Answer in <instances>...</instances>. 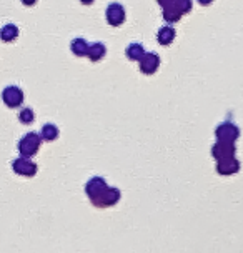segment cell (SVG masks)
<instances>
[{
  "instance_id": "d6986e66",
  "label": "cell",
  "mask_w": 243,
  "mask_h": 253,
  "mask_svg": "<svg viewBox=\"0 0 243 253\" xmlns=\"http://www.w3.org/2000/svg\"><path fill=\"white\" fill-rule=\"evenodd\" d=\"M175 7L178 8V12L182 13V15H185L193 8V3L192 0H175Z\"/></svg>"
},
{
  "instance_id": "7c38bea8",
  "label": "cell",
  "mask_w": 243,
  "mask_h": 253,
  "mask_svg": "<svg viewBox=\"0 0 243 253\" xmlns=\"http://www.w3.org/2000/svg\"><path fill=\"white\" fill-rule=\"evenodd\" d=\"M175 35H177V32L172 25H163L157 34V40L160 45H170L175 40Z\"/></svg>"
},
{
  "instance_id": "9c48e42d",
  "label": "cell",
  "mask_w": 243,
  "mask_h": 253,
  "mask_svg": "<svg viewBox=\"0 0 243 253\" xmlns=\"http://www.w3.org/2000/svg\"><path fill=\"white\" fill-rule=\"evenodd\" d=\"M12 167L17 173L25 175V177H32V175H35V171H37V165H35L30 158H24V157L17 158L12 164Z\"/></svg>"
},
{
  "instance_id": "52a82bcc",
  "label": "cell",
  "mask_w": 243,
  "mask_h": 253,
  "mask_svg": "<svg viewBox=\"0 0 243 253\" xmlns=\"http://www.w3.org/2000/svg\"><path fill=\"white\" fill-rule=\"evenodd\" d=\"M2 98L7 107L15 108L22 105V102H24V92L19 87H15V85H10V87H7L2 92Z\"/></svg>"
},
{
  "instance_id": "8992f818",
  "label": "cell",
  "mask_w": 243,
  "mask_h": 253,
  "mask_svg": "<svg viewBox=\"0 0 243 253\" xmlns=\"http://www.w3.org/2000/svg\"><path fill=\"white\" fill-rule=\"evenodd\" d=\"M138 65H140V70L143 72L145 75H152L159 70L160 67V57L159 53L155 52H145L140 60H138Z\"/></svg>"
},
{
  "instance_id": "e0dca14e",
  "label": "cell",
  "mask_w": 243,
  "mask_h": 253,
  "mask_svg": "<svg viewBox=\"0 0 243 253\" xmlns=\"http://www.w3.org/2000/svg\"><path fill=\"white\" fill-rule=\"evenodd\" d=\"M58 137V128L53 124H45L42 126V132H40V138L47 140V142H52Z\"/></svg>"
},
{
  "instance_id": "603a6c76",
  "label": "cell",
  "mask_w": 243,
  "mask_h": 253,
  "mask_svg": "<svg viewBox=\"0 0 243 253\" xmlns=\"http://www.w3.org/2000/svg\"><path fill=\"white\" fill-rule=\"evenodd\" d=\"M80 2H82L83 5H92V3L95 2V0H80Z\"/></svg>"
},
{
  "instance_id": "6da1fadb",
  "label": "cell",
  "mask_w": 243,
  "mask_h": 253,
  "mask_svg": "<svg viewBox=\"0 0 243 253\" xmlns=\"http://www.w3.org/2000/svg\"><path fill=\"white\" fill-rule=\"evenodd\" d=\"M215 137H217V142L235 143L240 138V128L235 124H232V122H222L215 128Z\"/></svg>"
},
{
  "instance_id": "8fae6325",
  "label": "cell",
  "mask_w": 243,
  "mask_h": 253,
  "mask_svg": "<svg viewBox=\"0 0 243 253\" xmlns=\"http://www.w3.org/2000/svg\"><path fill=\"white\" fill-rule=\"evenodd\" d=\"M107 53V47L105 43L102 42H95V43H90L88 45V50H87V57L90 58L92 62H98L105 57Z\"/></svg>"
},
{
  "instance_id": "9a60e30c",
  "label": "cell",
  "mask_w": 243,
  "mask_h": 253,
  "mask_svg": "<svg viewBox=\"0 0 243 253\" xmlns=\"http://www.w3.org/2000/svg\"><path fill=\"white\" fill-rule=\"evenodd\" d=\"M143 55H145V48H143L142 43L133 42V43H130L127 47V57L130 58V60L138 62Z\"/></svg>"
},
{
  "instance_id": "7402d4cb",
  "label": "cell",
  "mask_w": 243,
  "mask_h": 253,
  "mask_svg": "<svg viewBox=\"0 0 243 253\" xmlns=\"http://www.w3.org/2000/svg\"><path fill=\"white\" fill-rule=\"evenodd\" d=\"M35 2H37V0H22V3H24V5H34Z\"/></svg>"
},
{
  "instance_id": "ffe728a7",
  "label": "cell",
  "mask_w": 243,
  "mask_h": 253,
  "mask_svg": "<svg viewBox=\"0 0 243 253\" xmlns=\"http://www.w3.org/2000/svg\"><path fill=\"white\" fill-rule=\"evenodd\" d=\"M157 2L160 3V7L163 8V7H166V5H170V3H173L175 0H157Z\"/></svg>"
},
{
  "instance_id": "5b68a950",
  "label": "cell",
  "mask_w": 243,
  "mask_h": 253,
  "mask_svg": "<svg viewBox=\"0 0 243 253\" xmlns=\"http://www.w3.org/2000/svg\"><path fill=\"white\" fill-rule=\"evenodd\" d=\"M105 17H107V22L112 25V27H119L125 22V8L122 3L119 2H112L109 7H107V12H105Z\"/></svg>"
},
{
  "instance_id": "4fadbf2b",
  "label": "cell",
  "mask_w": 243,
  "mask_h": 253,
  "mask_svg": "<svg viewBox=\"0 0 243 253\" xmlns=\"http://www.w3.org/2000/svg\"><path fill=\"white\" fill-rule=\"evenodd\" d=\"M162 15H163L165 22H168V24H175V22H178L182 19V13L178 12V8L175 7V2L170 3V5L163 7V10H162Z\"/></svg>"
},
{
  "instance_id": "ac0fdd59",
  "label": "cell",
  "mask_w": 243,
  "mask_h": 253,
  "mask_svg": "<svg viewBox=\"0 0 243 253\" xmlns=\"http://www.w3.org/2000/svg\"><path fill=\"white\" fill-rule=\"evenodd\" d=\"M19 120L22 122V124H25V125L32 124V122L35 120V115H34L32 108H22L20 114H19Z\"/></svg>"
},
{
  "instance_id": "2e32d148",
  "label": "cell",
  "mask_w": 243,
  "mask_h": 253,
  "mask_svg": "<svg viewBox=\"0 0 243 253\" xmlns=\"http://www.w3.org/2000/svg\"><path fill=\"white\" fill-rule=\"evenodd\" d=\"M17 35H19V29L13 24H7L0 29V39H2L3 42H12V40L17 39Z\"/></svg>"
},
{
  "instance_id": "30bf717a",
  "label": "cell",
  "mask_w": 243,
  "mask_h": 253,
  "mask_svg": "<svg viewBox=\"0 0 243 253\" xmlns=\"http://www.w3.org/2000/svg\"><path fill=\"white\" fill-rule=\"evenodd\" d=\"M217 171L220 175H235L240 171V162L237 160V157H232V158H225V160H220L217 162Z\"/></svg>"
},
{
  "instance_id": "5bb4252c",
  "label": "cell",
  "mask_w": 243,
  "mask_h": 253,
  "mask_svg": "<svg viewBox=\"0 0 243 253\" xmlns=\"http://www.w3.org/2000/svg\"><path fill=\"white\" fill-rule=\"evenodd\" d=\"M88 42L85 39H74L72 40V43H70V48H72V52L75 53L77 57H83V55H87V50H88Z\"/></svg>"
},
{
  "instance_id": "ba28073f",
  "label": "cell",
  "mask_w": 243,
  "mask_h": 253,
  "mask_svg": "<svg viewBox=\"0 0 243 253\" xmlns=\"http://www.w3.org/2000/svg\"><path fill=\"white\" fill-rule=\"evenodd\" d=\"M107 187H109V185H107L103 177H92L85 183V193H87L88 198L92 200V198H95L97 195H100Z\"/></svg>"
},
{
  "instance_id": "7a4b0ae2",
  "label": "cell",
  "mask_w": 243,
  "mask_h": 253,
  "mask_svg": "<svg viewBox=\"0 0 243 253\" xmlns=\"http://www.w3.org/2000/svg\"><path fill=\"white\" fill-rule=\"evenodd\" d=\"M40 143H42V138H40V135L34 133V132L27 133L25 137H22V140L19 142V152H20V155L24 157V158L34 157L35 153L39 152Z\"/></svg>"
},
{
  "instance_id": "277c9868",
  "label": "cell",
  "mask_w": 243,
  "mask_h": 253,
  "mask_svg": "<svg viewBox=\"0 0 243 253\" xmlns=\"http://www.w3.org/2000/svg\"><path fill=\"white\" fill-rule=\"evenodd\" d=\"M237 147L235 143H228V142H215L211 147V157L217 162L225 160V158H232L235 157Z\"/></svg>"
},
{
  "instance_id": "44dd1931",
  "label": "cell",
  "mask_w": 243,
  "mask_h": 253,
  "mask_svg": "<svg viewBox=\"0 0 243 253\" xmlns=\"http://www.w3.org/2000/svg\"><path fill=\"white\" fill-rule=\"evenodd\" d=\"M197 2L200 3V5H203V7H206V5H210L211 2H213V0H197Z\"/></svg>"
},
{
  "instance_id": "3957f363",
  "label": "cell",
  "mask_w": 243,
  "mask_h": 253,
  "mask_svg": "<svg viewBox=\"0 0 243 253\" xmlns=\"http://www.w3.org/2000/svg\"><path fill=\"white\" fill-rule=\"evenodd\" d=\"M120 197H122V193H120L119 188L107 187L100 193V195H97L95 198H92L90 202H92L95 207H98V209H105V207H112V205H115V203H119Z\"/></svg>"
}]
</instances>
